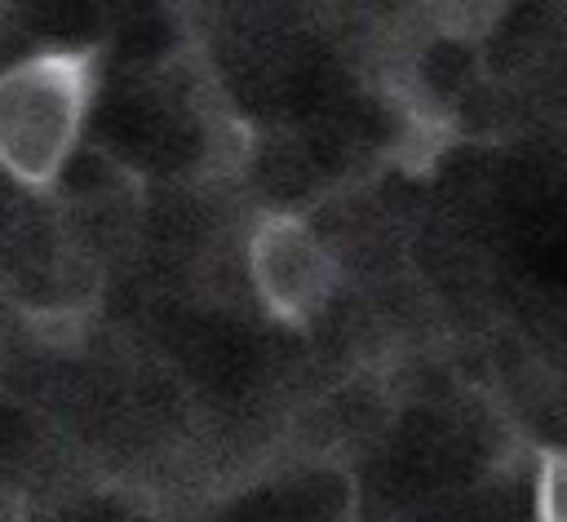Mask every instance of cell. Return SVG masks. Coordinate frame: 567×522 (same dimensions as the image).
<instances>
[{"instance_id": "obj_1", "label": "cell", "mask_w": 567, "mask_h": 522, "mask_svg": "<svg viewBox=\"0 0 567 522\" xmlns=\"http://www.w3.org/2000/svg\"><path fill=\"white\" fill-rule=\"evenodd\" d=\"M97 49H40L0 71V168L27 186L49 190L84 133L97 75Z\"/></svg>"}, {"instance_id": "obj_2", "label": "cell", "mask_w": 567, "mask_h": 522, "mask_svg": "<svg viewBox=\"0 0 567 522\" xmlns=\"http://www.w3.org/2000/svg\"><path fill=\"white\" fill-rule=\"evenodd\" d=\"M248 279L261 310L288 327H306L337 292V257L297 212H261L248 234Z\"/></svg>"}, {"instance_id": "obj_3", "label": "cell", "mask_w": 567, "mask_h": 522, "mask_svg": "<svg viewBox=\"0 0 567 522\" xmlns=\"http://www.w3.org/2000/svg\"><path fill=\"white\" fill-rule=\"evenodd\" d=\"M536 522H567V451H540V464H536Z\"/></svg>"}]
</instances>
